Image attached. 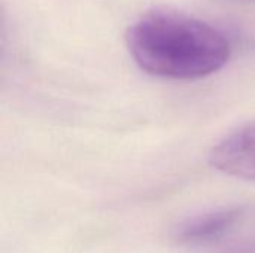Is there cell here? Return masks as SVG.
Here are the masks:
<instances>
[{
    "label": "cell",
    "instance_id": "obj_1",
    "mask_svg": "<svg viewBox=\"0 0 255 253\" xmlns=\"http://www.w3.org/2000/svg\"><path fill=\"white\" fill-rule=\"evenodd\" d=\"M127 48L145 72L193 81L221 70L232 55L224 33L211 24L169 10L139 18L127 31Z\"/></svg>",
    "mask_w": 255,
    "mask_h": 253
},
{
    "label": "cell",
    "instance_id": "obj_2",
    "mask_svg": "<svg viewBox=\"0 0 255 253\" xmlns=\"http://www.w3.org/2000/svg\"><path fill=\"white\" fill-rule=\"evenodd\" d=\"M209 163L227 176L255 182V124L224 137L211 151Z\"/></svg>",
    "mask_w": 255,
    "mask_h": 253
},
{
    "label": "cell",
    "instance_id": "obj_3",
    "mask_svg": "<svg viewBox=\"0 0 255 253\" xmlns=\"http://www.w3.org/2000/svg\"><path fill=\"white\" fill-rule=\"evenodd\" d=\"M244 207L220 209L202 213L179 222L173 230V239L184 246H205L226 237L245 218Z\"/></svg>",
    "mask_w": 255,
    "mask_h": 253
},
{
    "label": "cell",
    "instance_id": "obj_4",
    "mask_svg": "<svg viewBox=\"0 0 255 253\" xmlns=\"http://www.w3.org/2000/svg\"><path fill=\"white\" fill-rule=\"evenodd\" d=\"M218 253H255V239H244L235 242L223 248Z\"/></svg>",
    "mask_w": 255,
    "mask_h": 253
},
{
    "label": "cell",
    "instance_id": "obj_5",
    "mask_svg": "<svg viewBox=\"0 0 255 253\" xmlns=\"http://www.w3.org/2000/svg\"><path fill=\"white\" fill-rule=\"evenodd\" d=\"M221 3H230V4H255V0H217Z\"/></svg>",
    "mask_w": 255,
    "mask_h": 253
}]
</instances>
